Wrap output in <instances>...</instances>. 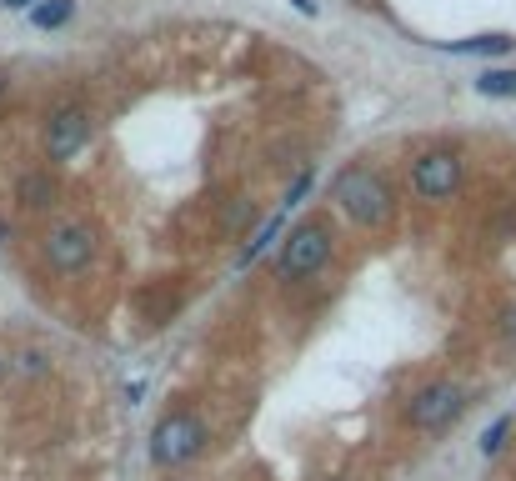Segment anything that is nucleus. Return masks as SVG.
I'll return each mask as SVG.
<instances>
[{"mask_svg": "<svg viewBox=\"0 0 516 481\" xmlns=\"http://www.w3.org/2000/svg\"><path fill=\"white\" fill-rule=\"evenodd\" d=\"M331 201H336V211H341L351 226H366V231L386 226V221H391V206H396L391 186H386L371 166H346V171L331 181Z\"/></svg>", "mask_w": 516, "mask_h": 481, "instance_id": "f257e3e1", "label": "nucleus"}, {"mask_svg": "<svg viewBox=\"0 0 516 481\" xmlns=\"http://www.w3.org/2000/svg\"><path fill=\"white\" fill-rule=\"evenodd\" d=\"M201 441H206V426H201L191 411H171V416H161L156 431H151V461H156V466H186V461L201 451Z\"/></svg>", "mask_w": 516, "mask_h": 481, "instance_id": "f03ea898", "label": "nucleus"}, {"mask_svg": "<svg viewBox=\"0 0 516 481\" xmlns=\"http://www.w3.org/2000/svg\"><path fill=\"white\" fill-rule=\"evenodd\" d=\"M466 411V391L456 381H431L406 401V426L416 431H446L456 416Z\"/></svg>", "mask_w": 516, "mask_h": 481, "instance_id": "7ed1b4c3", "label": "nucleus"}, {"mask_svg": "<svg viewBox=\"0 0 516 481\" xmlns=\"http://www.w3.org/2000/svg\"><path fill=\"white\" fill-rule=\"evenodd\" d=\"M326 261H331V231L321 221H301L281 246V276H291V281L316 276Z\"/></svg>", "mask_w": 516, "mask_h": 481, "instance_id": "20e7f679", "label": "nucleus"}, {"mask_svg": "<svg viewBox=\"0 0 516 481\" xmlns=\"http://www.w3.org/2000/svg\"><path fill=\"white\" fill-rule=\"evenodd\" d=\"M41 246H46V261H51L61 276L86 271V266L96 261V231L81 226V221H61V226H51Z\"/></svg>", "mask_w": 516, "mask_h": 481, "instance_id": "39448f33", "label": "nucleus"}, {"mask_svg": "<svg viewBox=\"0 0 516 481\" xmlns=\"http://www.w3.org/2000/svg\"><path fill=\"white\" fill-rule=\"evenodd\" d=\"M461 176H466V166H461L456 151H426V156H416V166H411V186H416L421 201H446V196H456V191H461Z\"/></svg>", "mask_w": 516, "mask_h": 481, "instance_id": "423d86ee", "label": "nucleus"}, {"mask_svg": "<svg viewBox=\"0 0 516 481\" xmlns=\"http://www.w3.org/2000/svg\"><path fill=\"white\" fill-rule=\"evenodd\" d=\"M91 136V116L81 106H61L51 121H46V156L51 161H71Z\"/></svg>", "mask_w": 516, "mask_h": 481, "instance_id": "0eeeda50", "label": "nucleus"}, {"mask_svg": "<svg viewBox=\"0 0 516 481\" xmlns=\"http://www.w3.org/2000/svg\"><path fill=\"white\" fill-rule=\"evenodd\" d=\"M16 196H21L26 211H46V206H56V181H51V171H31V176H21Z\"/></svg>", "mask_w": 516, "mask_h": 481, "instance_id": "6e6552de", "label": "nucleus"}, {"mask_svg": "<svg viewBox=\"0 0 516 481\" xmlns=\"http://www.w3.org/2000/svg\"><path fill=\"white\" fill-rule=\"evenodd\" d=\"M281 226H286V211H276L271 221H261V226H256V236H251V241L241 246V256H236V266H251V261H256V256H261V251H266V246H271L276 236H281Z\"/></svg>", "mask_w": 516, "mask_h": 481, "instance_id": "1a4fd4ad", "label": "nucleus"}, {"mask_svg": "<svg viewBox=\"0 0 516 481\" xmlns=\"http://www.w3.org/2000/svg\"><path fill=\"white\" fill-rule=\"evenodd\" d=\"M516 41L511 36H471V41H451V56H506Z\"/></svg>", "mask_w": 516, "mask_h": 481, "instance_id": "9d476101", "label": "nucleus"}, {"mask_svg": "<svg viewBox=\"0 0 516 481\" xmlns=\"http://www.w3.org/2000/svg\"><path fill=\"white\" fill-rule=\"evenodd\" d=\"M476 91L491 96V101H511V96H516V71H481V76H476Z\"/></svg>", "mask_w": 516, "mask_h": 481, "instance_id": "9b49d317", "label": "nucleus"}, {"mask_svg": "<svg viewBox=\"0 0 516 481\" xmlns=\"http://www.w3.org/2000/svg\"><path fill=\"white\" fill-rule=\"evenodd\" d=\"M71 0H41V6L31 11V26H41V31H56V26H66L71 21Z\"/></svg>", "mask_w": 516, "mask_h": 481, "instance_id": "f8f14e48", "label": "nucleus"}, {"mask_svg": "<svg viewBox=\"0 0 516 481\" xmlns=\"http://www.w3.org/2000/svg\"><path fill=\"white\" fill-rule=\"evenodd\" d=\"M506 431H511V416H496V421L486 426V436H481V451H486V456H496V451L506 446Z\"/></svg>", "mask_w": 516, "mask_h": 481, "instance_id": "ddd939ff", "label": "nucleus"}, {"mask_svg": "<svg viewBox=\"0 0 516 481\" xmlns=\"http://www.w3.org/2000/svg\"><path fill=\"white\" fill-rule=\"evenodd\" d=\"M501 341H506V346H516V301L501 311Z\"/></svg>", "mask_w": 516, "mask_h": 481, "instance_id": "4468645a", "label": "nucleus"}, {"mask_svg": "<svg viewBox=\"0 0 516 481\" xmlns=\"http://www.w3.org/2000/svg\"><path fill=\"white\" fill-rule=\"evenodd\" d=\"M6 6H11V11H26V6L36 11V0H6Z\"/></svg>", "mask_w": 516, "mask_h": 481, "instance_id": "2eb2a0df", "label": "nucleus"}]
</instances>
